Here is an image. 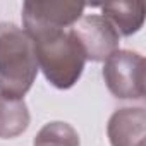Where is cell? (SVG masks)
<instances>
[{"mask_svg": "<svg viewBox=\"0 0 146 146\" xmlns=\"http://www.w3.org/2000/svg\"><path fill=\"white\" fill-rule=\"evenodd\" d=\"M28 33L38 69L43 70L46 81L58 88L69 90L81 78L86 55L72 28H52L43 24H23Z\"/></svg>", "mask_w": 146, "mask_h": 146, "instance_id": "6da1fadb", "label": "cell"}, {"mask_svg": "<svg viewBox=\"0 0 146 146\" xmlns=\"http://www.w3.org/2000/svg\"><path fill=\"white\" fill-rule=\"evenodd\" d=\"M38 62L28 33L12 23L0 24V95L23 100L31 90Z\"/></svg>", "mask_w": 146, "mask_h": 146, "instance_id": "7a4b0ae2", "label": "cell"}, {"mask_svg": "<svg viewBox=\"0 0 146 146\" xmlns=\"http://www.w3.org/2000/svg\"><path fill=\"white\" fill-rule=\"evenodd\" d=\"M108 91L119 100H141L144 96V58L131 50L113 52L103 65Z\"/></svg>", "mask_w": 146, "mask_h": 146, "instance_id": "3957f363", "label": "cell"}, {"mask_svg": "<svg viewBox=\"0 0 146 146\" xmlns=\"http://www.w3.org/2000/svg\"><path fill=\"white\" fill-rule=\"evenodd\" d=\"M72 31L79 40L86 60L105 62L113 52L119 50L120 36L103 16H83L74 24Z\"/></svg>", "mask_w": 146, "mask_h": 146, "instance_id": "277c9868", "label": "cell"}, {"mask_svg": "<svg viewBox=\"0 0 146 146\" xmlns=\"http://www.w3.org/2000/svg\"><path fill=\"white\" fill-rule=\"evenodd\" d=\"M86 4L81 2H24L23 4V24H43L52 28L74 26L84 12Z\"/></svg>", "mask_w": 146, "mask_h": 146, "instance_id": "5b68a950", "label": "cell"}, {"mask_svg": "<svg viewBox=\"0 0 146 146\" xmlns=\"http://www.w3.org/2000/svg\"><path fill=\"white\" fill-rule=\"evenodd\" d=\"M107 134L112 146H144V137H146L144 108L125 107L113 112L107 125Z\"/></svg>", "mask_w": 146, "mask_h": 146, "instance_id": "8992f818", "label": "cell"}, {"mask_svg": "<svg viewBox=\"0 0 146 146\" xmlns=\"http://www.w3.org/2000/svg\"><path fill=\"white\" fill-rule=\"evenodd\" d=\"M102 16L113 26L119 36H131L143 28L144 4L143 2H112L102 5Z\"/></svg>", "mask_w": 146, "mask_h": 146, "instance_id": "52a82bcc", "label": "cell"}, {"mask_svg": "<svg viewBox=\"0 0 146 146\" xmlns=\"http://www.w3.org/2000/svg\"><path fill=\"white\" fill-rule=\"evenodd\" d=\"M29 125V110L24 100L0 95V139L21 136Z\"/></svg>", "mask_w": 146, "mask_h": 146, "instance_id": "ba28073f", "label": "cell"}, {"mask_svg": "<svg viewBox=\"0 0 146 146\" xmlns=\"http://www.w3.org/2000/svg\"><path fill=\"white\" fill-rule=\"evenodd\" d=\"M33 146H79V134L67 122H48L36 134Z\"/></svg>", "mask_w": 146, "mask_h": 146, "instance_id": "9c48e42d", "label": "cell"}]
</instances>
